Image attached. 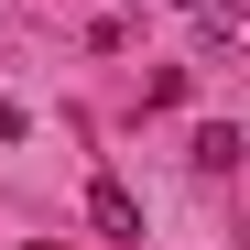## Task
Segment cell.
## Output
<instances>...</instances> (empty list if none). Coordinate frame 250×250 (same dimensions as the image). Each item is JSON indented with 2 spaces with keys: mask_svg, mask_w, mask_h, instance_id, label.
<instances>
[{
  "mask_svg": "<svg viewBox=\"0 0 250 250\" xmlns=\"http://www.w3.org/2000/svg\"><path fill=\"white\" fill-rule=\"evenodd\" d=\"M87 229H98V239H142V196L120 185V174H98V185H87Z\"/></svg>",
  "mask_w": 250,
  "mask_h": 250,
  "instance_id": "obj_1",
  "label": "cell"
},
{
  "mask_svg": "<svg viewBox=\"0 0 250 250\" xmlns=\"http://www.w3.org/2000/svg\"><path fill=\"white\" fill-rule=\"evenodd\" d=\"M196 44H207V65L250 55V11H239V0H207V11H196Z\"/></svg>",
  "mask_w": 250,
  "mask_h": 250,
  "instance_id": "obj_2",
  "label": "cell"
},
{
  "mask_svg": "<svg viewBox=\"0 0 250 250\" xmlns=\"http://www.w3.org/2000/svg\"><path fill=\"white\" fill-rule=\"evenodd\" d=\"M239 152H250V131H239V120H218V131H196V163H207V174H229Z\"/></svg>",
  "mask_w": 250,
  "mask_h": 250,
  "instance_id": "obj_3",
  "label": "cell"
},
{
  "mask_svg": "<svg viewBox=\"0 0 250 250\" xmlns=\"http://www.w3.org/2000/svg\"><path fill=\"white\" fill-rule=\"evenodd\" d=\"M22 131H33V120H22V109H11V98H0V152H11V142H22Z\"/></svg>",
  "mask_w": 250,
  "mask_h": 250,
  "instance_id": "obj_4",
  "label": "cell"
},
{
  "mask_svg": "<svg viewBox=\"0 0 250 250\" xmlns=\"http://www.w3.org/2000/svg\"><path fill=\"white\" fill-rule=\"evenodd\" d=\"M174 11H207V0H174Z\"/></svg>",
  "mask_w": 250,
  "mask_h": 250,
  "instance_id": "obj_5",
  "label": "cell"
}]
</instances>
